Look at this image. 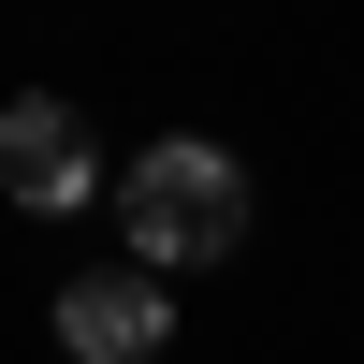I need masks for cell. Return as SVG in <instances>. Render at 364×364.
I'll list each match as a JSON object with an SVG mask.
<instances>
[{"label": "cell", "instance_id": "3957f363", "mask_svg": "<svg viewBox=\"0 0 364 364\" xmlns=\"http://www.w3.org/2000/svg\"><path fill=\"white\" fill-rule=\"evenodd\" d=\"M44 306H58V350L73 364H161L175 350V277H146V262H87Z\"/></svg>", "mask_w": 364, "mask_h": 364}, {"label": "cell", "instance_id": "7a4b0ae2", "mask_svg": "<svg viewBox=\"0 0 364 364\" xmlns=\"http://www.w3.org/2000/svg\"><path fill=\"white\" fill-rule=\"evenodd\" d=\"M102 146H87V117L58 102V87H15L0 102V204H29V219H73V204H102Z\"/></svg>", "mask_w": 364, "mask_h": 364}, {"label": "cell", "instance_id": "6da1fadb", "mask_svg": "<svg viewBox=\"0 0 364 364\" xmlns=\"http://www.w3.org/2000/svg\"><path fill=\"white\" fill-rule=\"evenodd\" d=\"M102 204H117V233H132L146 277H204V262L248 248V161H233L219 132H161Z\"/></svg>", "mask_w": 364, "mask_h": 364}]
</instances>
